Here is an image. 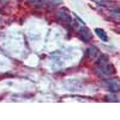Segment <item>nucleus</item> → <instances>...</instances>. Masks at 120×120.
I'll return each mask as SVG.
<instances>
[{"instance_id":"obj_1","label":"nucleus","mask_w":120,"mask_h":120,"mask_svg":"<svg viewBox=\"0 0 120 120\" xmlns=\"http://www.w3.org/2000/svg\"><path fill=\"white\" fill-rule=\"evenodd\" d=\"M97 72L101 76H109L116 73V68L113 64L108 63L104 66L98 67Z\"/></svg>"},{"instance_id":"obj_2","label":"nucleus","mask_w":120,"mask_h":120,"mask_svg":"<svg viewBox=\"0 0 120 120\" xmlns=\"http://www.w3.org/2000/svg\"><path fill=\"white\" fill-rule=\"evenodd\" d=\"M79 36L83 42L88 43L93 38V34L86 26H82L79 31Z\"/></svg>"},{"instance_id":"obj_3","label":"nucleus","mask_w":120,"mask_h":120,"mask_svg":"<svg viewBox=\"0 0 120 120\" xmlns=\"http://www.w3.org/2000/svg\"><path fill=\"white\" fill-rule=\"evenodd\" d=\"M105 84L107 89L112 93H117L120 90V83L119 80L109 79L105 81Z\"/></svg>"},{"instance_id":"obj_4","label":"nucleus","mask_w":120,"mask_h":120,"mask_svg":"<svg viewBox=\"0 0 120 120\" xmlns=\"http://www.w3.org/2000/svg\"><path fill=\"white\" fill-rule=\"evenodd\" d=\"M58 18L60 19L61 21L65 22H70L71 21V16L69 13L64 10H60L56 13Z\"/></svg>"},{"instance_id":"obj_5","label":"nucleus","mask_w":120,"mask_h":120,"mask_svg":"<svg viewBox=\"0 0 120 120\" xmlns=\"http://www.w3.org/2000/svg\"><path fill=\"white\" fill-rule=\"evenodd\" d=\"M94 31H95V33H96L97 36H98L103 41H105V42L108 41V36H107L106 33H105V31H104V30H103L102 28H96L94 30Z\"/></svg>"},{"instance_id":"obj_6","label":"nucleus","mask_w":120,"mask_h":120,"mask_svg":"<svg viewBox=\"0 0 120 120\" xmlns=\"http://www.w3.org/2000/svg\"><path fill=\"white\" fill-rule=\"evenodd\" d=\"M109 62V56L107 55H103L100 56L99 58L97 60V61L96 63L98 67H100L108 64Z\"/></svg>"},{"instance_id":"obj_7","label":"nucleus","mask_w":120,"mask_h":120,"mask_svg":"<svg viewBox=\"0 0 120 120\" xmlns=\"http://www.w3.org/2000/svg\"><path fill=\"white\" fill-rule=\"evenodd\" d=\"M98 52V50L96 47L93 46L90 47L87 50V55L90 58H94L97 55Z\"/></svg>"},{"instance_id":"obj_8","label":"nucleus","mask_w":120,"mask_h":120,"mask_svg":"<svg viewBox=\"0 0 120 120\" xmlns=\"http://www.w3.org/2000/svg\"><path fill=\"white\" fill-rule=\"evenodd\" d=\"M105 100L108 102H117L118 101V98L116 94H111L105 96Z\"/></svg>"}]
</instances>
